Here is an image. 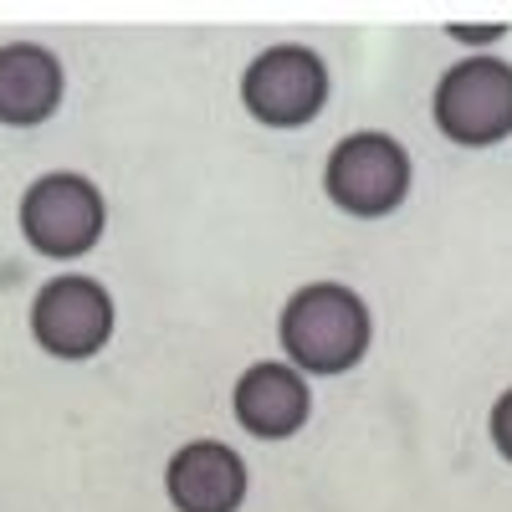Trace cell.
I'll use <instances>...</instances> for the list:
<instances>
[{"label": "cell", "mask_w": 512, "mask_h": 512, "mask_svg": "<svg viewBox=\"0 0 512 512\" xmlns=\"http://www.w3.org/2000/svg\"><path fill=\"white\" fill-rule=\"evenodd\" d=\"M67 93V72L57 52L41 41H6L0 47V123L6 128H41Z\"/></svg>", "instance_id": "9c48e42d"}, {"label": "cell", "mask_w": 512, "mask_h": 512, "mask_svg": "<svg viewBox=\"0 0 512 512\" xmlns=\"http://www.w3.org/2000/svg\"><path fill=\"white\" fill-rule=\"evenodd\" d=\"M415 164L410 149L384 128H354L323 159V195L349 221H384L410 200Z\"/></svg>", "instance_id": "7a4b0ae2"}, {"label": "cell", "mask_w": 512, "mask_h": 512, "mask_svg": "<svg viewBox=\"0 0 512 512\" xmlns=\"http://www.w3.org/2000/svg\"><path fill=\"white\" fill-rule=\"evenodd\" d=\"M246 492V456L216 436H195L164 461V497L175 512H241Z\"/></svg>", "instance_id": "52a82bcc"}, {"label": "cell", "mask_w": 512, "mask_h": 512, "mask_svg": "<svg viewBox=\"0 0 512 512\" xmlns=\"http://www.w3.org/2000/svg\"><path fill=\"white\" fill-rule=\"evenodd\" d=\"M507 36V26H446V41H456V47H466V57H482L487 47H497V41Z\"/></svg>", "instance_id": "8fae6325"}, {"label": "cell", "mask_w": 512, "mask_h": 512, "mask_svg": "<svg viewBox=\"0 0 512 512\" xmlns=\"http://www.w3.org/2000/svg\"><path fill=\"white\" fill-rule=\"evenodd\" d=\"M16 221L36 256L67 267V262H82V256L98 251V241L108 231V200L77 169H47V175H36L21 190Z\"/></svg>", "instance_id": "3957f363"}, {"label": "cell", "mask_w": 512, "mask_h": 512, "mask_svg": "<svg viewBox=\"0 0 512 512\" xmlns=\"http://www.w3.org/2000/svg\"><path fill=\"white\" fill-rule=\"evenodd\" d=\"M487 436H492V451L512 466V384L492 400V410H487Z\"/></svg>", "instance_id": "30bf717a"}, {"label": "cell", "mask_w": 512, "mask_h": 512, "mask_svg": "<svg viewBox=\"0 0 512 512\" xmlns=\"http://www.w3.org/2000/svg\"><path fill=\"white\" fill-rule=\"evenodd\" d=\"M241 108L251 113V123L272 128V134H292V128H308L333 93L328 62L313 47H297V41H277V47L256 52L236 82Z\"/></svg>", "instance_id": "5b68a950"}, {"label": "cell", "mask_w": 512, "mask_h": 512, "mask_svg": "<svg viewBox=\"0 0 512 512\" xmlns=\"http://www.w3.org/2000/svg\"><path fill=\"white\" fill-rule=\"evenodd\" d=\"M374 313L349 282H303L277 313V349L303 379H338L364 364Z\"/></svg>", "instance_id": "6da1fadb"}, {"label": "cell", "mask_w": 512, "mask_h": 512, "mask_svg": "<svg viewBox=\"0 0 512 512\" xmlns=\"http://www.w3.org/2000/svg\"><path fill=\"white\" fill-rule=\"evenodd\" d=\"M431 123L456 149H492L512 139V62L497 52L461 57L436 77Z\"/></svg>", "instance_id": "277c9868"}, {"label": "cell", "mask_w": 512, "mask_h": 512, "mask_svg": "<svg viewBox=\"0 0 512 512\" xmlns=\"http://www.w3.org/2000/svg\"><path fill=\"white\" fill-rule=\"evenodd\" d=\"M118 308L113 292L88 272H57L31 297V338L47 359L88 364L113 344Z\"/></svg>", "instance_id": "8992f818"}, {"label": "cell", "mask_w": 512, "mask_h": 512, "mask_svg": "<svg viewBox=\"0 0 512 512\" xmlns=\"http://www.w3.org/2000/svg\"><path fill=\"white\" fill-rule=\"evenodd\" d=\"M231 415L251 441H292L313 415V384L282 359H256L231 384Z\"/></svg>", "instance_id": "ba28073f"}]
</instances>
